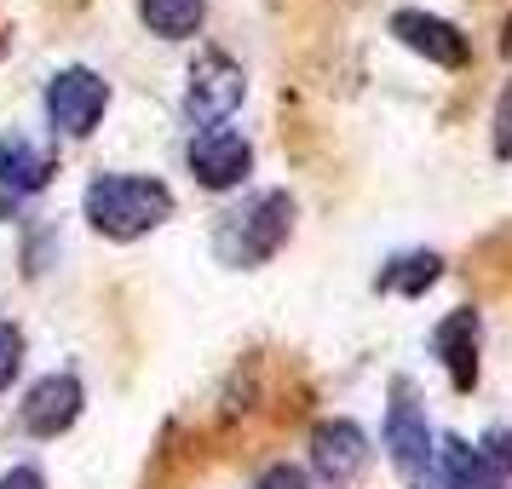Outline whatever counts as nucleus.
Wrapping results in <instances>:
<instances>
[{
    "label": "nucleus",
    "mask_w": 512,
    "mask_h": 489,
    "mask_svg": "<svg viewBox=\"0 0 512 489\" xmlns=\"http://www.w3.org/2000/svg\"><path fill=\"white\" fill-rule=\"evenodd\" d=\"M81 213H87V225H93L98 236H110V242H139V236H150L156 225L173 219V190H167L162 179L104 173V179L87 185Z\"/></svg>",
    "instance_id": "obj_1"
},
{
    "label": "nucleus",
    "mask_w": 512,
    "mask_h": 489,
    "mask_svg": "<svg viewBox=\"0 0 512 489\" xmlns=\"http://www.w3.org/2000/svg\"><path fill=\"white\" fill-rule=\"evenodd\" d=\"M294 231V202H288V190H265L259 202H248L242 213H231L219 236H213V248L225 265H259V259H271L288 242Z\"/></svg>",
    "instance_id": "obj_2"
},
{
    "label": "nucleus",
    "mask_w": 512,
    "mask_h": 489,
    "mask_svg": "<svg viewBox=\"0 0 512 489\" xmlns=\"http://www.w3.org/2000/svg\"><path fill=\"white\" fill-rule=\"evenodd\" d=\"M110 110V81L87 64H70V70H58L47 81V121L52 133H64V139H87L98 121Z\"/></svg>",
    "instance_id": "obj_3"
},
{
    "label": "nucleus",
    "mask_w": 512,
    "mask_h": 489,
    "mask_svg": "<svg viewBox=\"0 0 512 489\" xmlns=\"http://www.w3.org/2000/svg\"><path fill=\"white\" fill-rule=\"evenodd\" d=\"M432 449H438V438H432L426 415L415 409L409 386H397L392 415H386V455H392V472L403 478V489L432 484Z\"/></svg>",
    "instance_id": "obj_4"
},
{
    "label": "nucleus",
    "mask_w": 512,
    "mask_h": 489,
    "mask_svg": "<svg viewBox=\"0 0 512 489\" xmlns=\"http://www.w3.org/2000/svg\"><path fill=\"white\" fill-rule=\"evenodd\" d=\"M185 162L202 190H236L248 179V167H254V144L242 139V133H231V127H208V133L190 139Z\"/></svg>",
    "instance_id": "obj_5"
},
{
    "label": "nucleus",
    "mask_w": 512,
    "mask_h": 489,
    "mask_svg": "<svg viewBox=\"0 0 512 489\" xmlns=\"http://www.w3.org/2000/svg\"><path fill=\"white\" fill-rule=\"evenodd\" d=\"M242 87H248V81H242V70H236L225 52H202V58H196V70H190V87H185L190 121L219 127V121L242 104Z\"/></svg>",
    "instance_id": "obj_6"
},
{
    "label": "nucleus",
    "mask_w": 512,
    "mask_h": 489,
    "mask_svg": "<svg viewBox=\"0 0 512 489\" xmlns=\"http://www.w3.org/2000/svg\"><path fill=\"white\" fill-rule=\"evenodd\" d=\"M369 461H374V449H369V432L357 420H323L311 432V466H317L323 484H351Z\"/></svg>",
    "instance_id": "obj_7"
},
{
    "label": "nucleus",
    "mask_w": 512,
    "mask_h": 489,
    "mask_svg": "<svg viewBox=\"0 0 512 489\" xmlns=\"http://www.w3.org/2000/svg\"><path fill=\"white\" fill-rule=\"evenodd\" d=\"M81 380L75 374H47V380H35L24 397V409H18V420H24L29 438H58V432H70L75 420H81Z\"/></svg>",
    "instance_id": "obj_8"
},
{
    "label": "nucleus",
    "mask_w": 512,
    "mask_h": 489,
    "mask_svg": "<svg viewBox=\"0 0 512 489\" xmlns=\"http://www.w3.org/2000/svg\"><path fill=\"white\" fill-rule=\"evenodd\" d=\"M392 35L409 52H420L426 64H438V70H461V64H466V35L455 24L432 18V12H397Z\"/></svg>",
    "instance_id": "obj_9"
},
{
    "label": "nucleus",
    "mask_w": 512,
    "mask_h": 489,
    "mask_svg": "<svg viewBox=\"0 0 512 489\" xmlns=\"http://www.w3.org/2000/svg\"><path fill=\"white\" fill-rule=\"evenodd\" d=\"M432 346H438L455 392H472V380H478V311H449L432 334Z\"/></svg>",
    "instance_id": "obj_10"
},
{
    "label": "nucleus",
    "mask_w": 512,
    "mask_h": 489,
    "mask_svg": "<svg viewBox=\"0 0 512 489\" xmlns=\"http://www.w3.org/2000/svg\"><path fill=\"white\" fill-rule=\"evenodd\" d=\"M495 466L484 449H472L466 438H438L432 449V484L438 489H495Z\"/></svg>",
    "instance_id": "obj_11"
},
{
    "label": "nucleus",
    "mask_w": 512,
    "mask_h": 489,
    "mask_svg": "<svg viewBox=\"0 0 512 489\" xmlns=\"http://www.w3.org/2000/svg\"><path fill=\"white\" fill-rule=\"evenodd\" d=\"M52 179V162L35 150V144H24V139H6L0 144V196H35V190Z\"/></svg>",
    "instance_id": "obj_12"
},
{
    "label": "nucleus",
    "mask_w": 512,
    "mask_h": 489,
    "mask_svg": "<svg viewBox=\"0 0 512 489\" xmlns=\"http://www.w3.org/2000/svg\"><path fill=\"white\" fill-rule=\"evenodd\" d=\"M139 18L162 41H190L208 18V0H139Z\"/></svg>",
    "instance_id": "obj_13"
},
{
    "label": "nucleus",
    "mask_w": 512,
    "mask_h": 489,
    "mask_svg": "<svg viewBox=\"0 0 512 489\" xmlns=\"http://www.w3.org/2000/svg\"><path fill=\"white\" fill-rule=\"evenodd\" d=\"M438 254H409V259H397L392 271L380 277V288H397V294H420V288H432L438 282Z\"/></svg>",
    "instance_id": "obj_14"
},
{
    "label": "nucleus",
    "mask_w": 512,
    "mask_h": 489,
    "mask_svg": "<svg viewBox=\"0 0 512 489\" xmlns=\"http://www.w3.org/2000/svg\"><path fill=\"white\" fill-rule=\"evenodd\" d=\"M18 369H24V334L12 323H0V392L18 380Z\"/></svg>",
    "instance_id": "obj_15"
},
{
    "label": "nucleus",
    "mask_w": 512,
    "mask_h": 489,
    "mask_svg": "<svg viewBox=\"0 0 512 489\" xmlns=\"http://www.w3.org/2000/svg\"><path fill=\"white\" fill-rule=\"evenodd\" d=\"M254 489H311V484H305L300 466H271V472H265V478H259Z\"/></svg>",
    "instance_id": "obj_16"
},
{
    "label": "nucleus",
    "mask_w": 512,
    "mask_h": 489,
    "mask_svg": "<svg viewBox=\"0 0 512 489\" xmlns=\"http://www.w3.org/2000/svg\"><path fill=\"white\" fill-rule=\"evenodd\" d=\"M0 489H47V478L35 466H12V472H0Z\"/></svg>",
    "instance_id": "obj_17"
}]
</instances>
